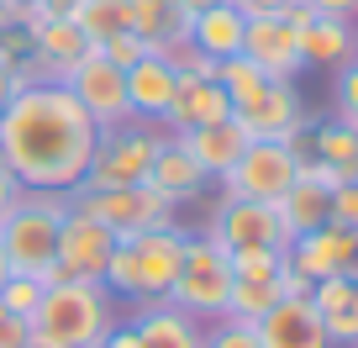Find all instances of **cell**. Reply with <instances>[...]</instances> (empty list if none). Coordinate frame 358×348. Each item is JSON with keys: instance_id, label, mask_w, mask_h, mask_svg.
I'll list each match as a JSON object with an SVG mask.
<instances>
[{"instance_id": "obj_19", "label": "cell", "mask_w": 358, "mask_h": 348, "mask_svg": "<svg viewBox=\"0 0 358 348\" xmlns=\"http://www.w3.org/2000/svg\"><path fill=\"white\" fill-rule=\"evenodd\" d=\"M148 185H153L164 201L185 206V201H195V195L211 185V174H206V169L195 164L185 148H179V137H164V143H158V153H153V169H148Z\"/></svg>"}, {"instance_id": "obj_2", "label": "cell", "mask_w": 358, "mask_h": 348, "mask_svg": "<svg viewBox=\"0 0 358 348\" xmlns=\"http://www.w3.org/2000/svg\"><path fill=\"white\" fill-rule=\"evenodd\" d=\"M185 227H153V232L122 237L111 248V264H106V291L122 295V301H169L179 274V258H185Z\"/></svg>"}, {"instance_id": "obj_11", "label": "cell", "mask_w": 358, "mask_h": 348, "mask_svg": "<svg viewBox=\"0 0 358 348\" xmlns=\"http://www.w3.org/2000/svg\"><path fill=\"white\" fill-rule=\"evenodd\" d=\"M211 237L227 248V253H243V248H285L290 232L280 222V206L268 201H237L227 195L222 211L211 216Z\"/></svg>"}, {"instance_id": "obj_33", "label": "cell", "mask_w": 358, "mask_h": 348, "mask_svg": "<svg viewBox=\"0 0 358 348\" xmlns=\"http://www.w3.org/2000/svg\"><path fill=\"white\" fill-rule=\"evenodd\" d=\"M101 53H106V58H111V64H116V69L127 74V69H132L137 58H148L153 48H148V43H143L137 32H116V37H106V43H101Z\"/></svg>"}, {"instance_id": "obj_46", "label": "cell", "mask_w": 358, "mask_h": 348, "mask_svg": "<svg viewBox=\"0 0 358 348\" xmlns=\"http://www.w3.org/2000/svg\"><path fill=\"white\" fill-rule=\"evenodd\" d=\"M353 58H358V27H353Z\"/></svg>"}, {"instance_id": "obj_34", "label": "cell", "mask_w": 358, "mask_h": 348, "mask_svg": "<svg viewBox=\"0 0 358 348\" xmlns=\"http://www.w3.org/2000/svg\"><path fill=\"white\" fill-rule=\"evenodd\" d=\"M327 222H337V227H348V232H358V180H343V185L332 190Z\"/></svg>"}, {"instance_id": "obj_9", "label": "cell", "mask_w": 358, "mask_h": 348, "mask_svg": "<svg viewBox=\"0 0 358 348\" xmlns=\"http://www.w3.org/2000/svg\"><path fill=\"white\" fill-rule=\"evenodd\" d=\"M232 122L248 143H295L306 132V106L295 95V79H268L248 101H232Z\"/></svg>"}, {"instance_id": "obj_24", "label": "cell", "mask_w": 358, "mask_h": 348, "mask_svg": "<svg viewBox=\"0 0 358 348\" xmlns=\"http://www.w3.org/2000/svg\"><path fill=\"white\" fill-rule=\"evenodd\" d=\"M311 306H316V316H322L332 348L358 337V280H343V274L316 280V285H311Z\"/></svg>"}, {"instance_id": "obj_38", "label": "cell", "mask_w": 358, "mask_h": 348, "mask_svg": "<svg viewBox=\"0 0 358 348\" xmlns=\"http://www.w3.org/2000/svg\"><path fill=\"white\" fill-rule=\"evenodd\" d=\"M101 348H143V343H137L132 322H111V333L101 337Z\"/></svg>"}, {"instance_id": "obj_29", "label": "cell", "mask_w": 358, "mask_h": 348, "mask_svg": "<svg viewBox=\"0 0 358 348\" xmlns=\"http://www.w3.org/2000/svg\"><path fill=\"white\" fill-rule=\"evenodd\" d=\"M43 291H48V285H43V280H32V274H6V285H0V306L32 322L37 306H43Z\"/></svg>"}, {"instance_id": "obj_32", "label": "cell", "mask_w": 358, "mask_h": 348, "mask_svg": "<svg viewBox=\"0 0 358 348\" xmlns=\"http://www.w3.org/2000/svg\"><path fill=\"white\" fill-rule=\"evenodd\" d=\"M337 122L343 127H353L358 132V58H348L343 69H337Z\"/></svg>"}, {"instance_id": "obj_30", "label": "cell", "mask_w": 358, "mask_h": 348, "mask_svg": "<svg viewBox=\"0 0 358 348\" xmlns=\"http://www.w3.org/2000/svg\"><path fill=\"white\" fill-rule=\"evenodd\" d=\"M164 64L174 69V74H195V79H216V58L201 53V48L185 37V43H169L164 48Z\"/></svg>"}, {"instance_id": "obj_27", "label": "cell", "mask_w": 358, "mask_h": 348, "mask_svg": "<svg viewBox=\"0 0 358 348\" xmlns=\"http://www.w3.org/2000/svg\"><path fill=\"white\" fill-rule=\"evenodd\" d=\"M232 280L237 285H280L285 248H243V253H232Z\"/></svg>"}, {"instance_id": "obj_43", "label": "cell", "mask_w": 358, "mask_h": 348, "mask_svg": "<svg viewBox=\"0 0 358 348\" xmlns=\"http://www.w3.org/2000/svg\"><path fill=\"white\" fill-rule=\"evenodd\" d=\"M179 6L195 16V11H211V6H232V0H179Z\"/></svg>"}, {"instance_id": "obj_23", "label": "cell", "mask_w": 358, "mask_h": 348, "mask_svg": "<svg viewBox=\"0 0 358 348\" xmlns=\"http://www.w3.org/2000/svg\"><path fill=\"white\" fill-rule=\"evenodd\" d=\"M127 32H137L153 53L190 37V11L179 0H127Z\"/></svg>"}, {"instance_id": "obj_39", "label": "cell", "mask_w": 358, "mask_h": 348, "mask_svg": "<svg viewBox=\"0 0 358 348\" xmlns=\"http://www.w3.org/2000/svg\"><path fill=\"white\" fill-rule=\"evenodd\" d=\"M232 6H237L243 16H280L290 0H232Z\"/></svg>"}, {"instance_id": "obj_4", "label": "cell", "mask_w": 358, "mask_h": 348, "mask_svg": "<svg viewBox=\"0 0 358 348\" xmlns=\"http://www.w3.org/2000/svg\"><path fill=\"white\" fill-rule=\"evenodd\" d=\"M111 291L101 280H53L32 316V333L58 348H90L111 333Z\"/></svg>"}, {"instance_id": "obj_10", "label": "cell", "mask_w": 358, "mask_h": 348, "mask_svg": "<svg viewBox=\"0 0 358 348\" xmlns=\"http://www.w3.org/2000/svg\"><path fill=\"white\" fill-rule=\"evenodd\" d=\"M64 85H69V95L90 111V122H95V127L132 122V106H127V74L101 53V48H90V53L64 74Z\"/></svg>"}, {"instance_id": "obj_15", "label": "cell", "mask_w": 358, "mask_h": 348, "mask_svg": "<svg viewBox=\"0 0 358 348\" xmlns=\"http://www.w3.org/2000/svg\"><path fill=\"white\" fill-rule=\"evenodd\" d=\"M258 343L264 348H332V337H327L322 316H316L311 301H295V295H285L274 312L258 316Z\"/></svg>"}, {"instance_id": "obj_41", "label": "cell", "mask_w": 358, "mask_h": 348, "mask_svg": "<svg viewBox=\"0 0 358 348\" xmlns=\"http://www.w3.org/2000/svg\"><path fill=\"white\" fill-rule=\"evenodd\" d=\"M343 280H358V232L348 237V258H343Z\"/></svg>"}, {"instance_id": "obj_7", "label": "cell", "mask_w": 358, "mask_h": 348, "mask_svg": "<svg viewBox=\"0 0 358 348\" xmlns=\"http://www.w3.org/2000/svg\"><path fill=\"white\" fill-rule=\"evenodd\" d=\"M164 137L153 132V122L137 127V122H122V127H101L95 137V153H90V169H85V190H122V185H148V169H153V153Z\"/></svg>"}, {"instance_id": "obj_12", "label": "cell", "mask_w": 358, "mask_h": 348, "mask_svg": "<svg viewBox=\"0 0 358 348\" xmlns=\"http://www.w3.org/2000/svg\"><path fill=\"white\" fill-rule=\"evenodd\" d=\"M116 237L106 232L95 216L64 211V227H58V280H101L106 285V264H111Z\"/></svg>"}, {"instance_id": "obj_48", "label": "cell", "mask_w": 358, "mask_h": 348, "mask_svg": "<svg viewBox=\"0 0 358 348\" xmlns=\"http://www.w3.org/2000/svg\"><path fill=\"white\" fill-rule=\"evenodd\" d=\"M90 348H101V343H90Z\"/></svg>"}, {"instance_id": "obj_35", "label": "cell", "mask_w": 358, "mask_h": 348, "mask_svg": "<svg viewBox=\"0 0 358 348\" xmlns=\"http://www.w3.org/2000/svg\"><path fill=\"white\" fill-rule=\"evenodd\" d=\"M27 333H32V322L0 306V348H22V343H27Z\"/></svg>"}, {"instance_id": "obj_26", "label": "cell", "mask_w": 358, "mask_h": 348, "mask_svg": "<svg viewBox=\"0 0 358 348\" xmlns=\"http://www.w3.org/2000/svg\"><path fill=\"white\" fill-rule=\"evenodd\" d=\"M69 16H74V27H79L95 48H101L106 37L127 32V0H79Z\"/></svg>"}, {"instance_id": "obj_1", "label": "cell", "mask_w": 358, "mask_h": 348, "mask_svg": "<svg viewBox=\"0 0 358 348\" xmlns=\"http://www.w3.org/2000/svg\"><path fill=\"white\" fill-rule=\"evenodd\" d=\"M95 137H101V127L69 95V85H53V79L22 85L0 106V158L22 180V190L69 195L85 180Z\"/></svg>"}, {"instance_id": "obj_20", "label": "cell", "mask_w": 358, "mask_h": 348, "mask_svg": "<svg viewBox=\"0 0 358 348\" xmlns=\"http://www.w3.org/2000/svg\"><path fill=\"white\" fill-rule=\"evenodd\" d=\"M174 79L179 74L164 64V53L137 58V64L127 69V106H132V116H143V122H164L169 101H174Z\"/></svg>"}, {"instance_id": "obj_22", "label": "cell", "mask_w": 358, "mask_h": 348, "mask_svg": "<svg viewBox=\"0 0 358 348\" xmlns=\"http://www.w3.org/2000/svg\"><path fill=\"white\" fill-rule=\"evenodd\" d=\"M295 32H301V64L306 69H332L337 74L353 58V22H343V16L311 11V22H301Z\"/></svg>"}, {"instance_id": "obj_25", "label": "cell", "mask_w": 358, "mask_h": 348, "mask_svg": "<svg viewBox=\"0 0 358 348\" xmlns=\"http://www.w3.org/2000/svg\"><path fill=\"white\" fill-rule=\"evenodd\" d=\"M243 32H248V16L237 11V6H211V11L190 16V43L201 48V53H211L216 64L243 53Z\"/></svg>"}, {"instance_id": "obj_13", "label": "cell", "mask_w": 358, "mask_h": 348, "mask_svg": "<svg viewBox=\"0 0 358 348\" xmlns=\"http://www.w3.org/2000/svg\"><path fill=\"white\" fill-rule=\"evenodd\" d=\"M243 58L258 64L268 79H295L301 74V32H295L285 16H248L243 32Z\"/></svg>"}, {"instance_id": "obj_16", "label": "cell", "mask_w": 358, "mask_h": 348, "mask_svg": "<svg viewBox=\"0 0 358 348\" xmlns=\"http://www.w3.org/2000/svg\"><path fill=\"white\" fill-rule=\"evenodd\" d=\"M90 37L74 27V16H48V22L32 27V64H37V79H53L64 85V74L90 53Z\"/></svg>"}, {"instance_id": "obj_47", "label": "cell", "mask_w": 358, "mask_h": 348, "mask_svg": "<svg viewBox=\"0 0 358 348\" xmlns=\"http://www.w3.org/2000/svg\"><path fill=\"white\" fill-rule=\"evenodd\" d=\"M348 348H358V337H353V343H348Z\"/></svg>"}, {"instance_id": "obj_18", "label": "cell", "mask_w": 358, "mask_h": 348, "mask_svg": "<svg viewBox=\"0 0 358 348\" xmlns=\"http://www.w3.org/2000/svg\"><path fill=\"white\" fill-rule=\"evenodd\" d=\"M132 333L143 348H206V333L195 327V316L179 312L174 301H143L132 316Z\"/></svg>"}, {"instance_id": "obj_45", "label": "cell", "mask_w": 358, "mask_h": 348, "mask_svg": "<svg viewBox=\"0 0 358 348\" xmlns=\"http://www.w3.org/2000/svg\"><path fill=\"white\" fill-rule=\"evenodd\" d=\"M6 274H11V270H6V253H0V285H6Z\"/></svg>"}, {"instance_id": "obj_8", "label": "cell", "mask_w": 358, "mask_h": 348, "mask_svg": "<svg viewBox=\"0 0 358 348\" xmlns=\"http://www.w3.org/2000/svg\"><path fill=\"white\" fill-rule=\"evenodd\" d=\"M301 174V153L290 143H248L243 158L222 174V190L237 201H280Z\"/></svg>"}, {"instance_id": "obj_36", "label": "cell", "mask_w": 358, "mask_h": 348, "mask_svg": "<svg viewBox=\"0 0 358 348\" xmlns=\"http://www.w3.org/2000/svg\"><path fill=\"white\" fill-rule=\"evenodd\" d=\"M22 201V180H16L11 169H6V158H0V222L11 216V206Z\"/></svg>"}, {"instance_id": "obj_5", "label": "cell", "mask_w": 358, "mask_h": 348, "mask_svg": "<svg viewBox=\"0 0 358 348\" xmlns=\"http://www.w3.org/2000/svg\"><path fill=\"white\" fill-rule=\"evenodd\" d=\"M232 253L216 243L211 232L185 237V258H179L174 291L169 301L190 316H227V301H232Z\"/></svg>"}, {"instance_id": "obj_28", "label": "cell", "mask_w": 358, "mask_h": 348, "mask_svg": "<svg viewBox=\"0 0 358 348\" xmlns=\"http://www.w3.org/2000/svg\"><path fill=\"white\" fill-rule=\"evenodd\" d=\"M216 79H222V90L232 95V101H248L253 90H264V85H268V74H264L258 64H248L243 53L222 58V64H216Z\"/></svg>"}, {"instance_id": "obj_17", "label": "cell", "mask_w": 358, "mask_h": 348, "mask_svg": "<svg viewBox=\"0 0 358 348\" xmlns=\"http://www.w3.org/2000/svg\"><path fill=\"white\" fill-rule=\"evenodd\" d=\"M232 116V95L222 90V79H195V74H179L174 79V101H169L164 127L174 132H190V127H211Z\"/></svg>"}, {"instance_id": "obj_44", "label": "cell", "mask_w": 358, "mask_h": 348, "mask_svg": "<svg viewBox=\"0 0 358 348\" xmlns=\"http://www.w3.org/2000/svg\"><path fill=\"white\" fill-rule=\"evenodd\" d=\"M22 348H58V343H48V337H37V333H27V343Z\"/></svg>"}, {"instance_id": "obj_42", "label": "cell", "mask_w": 358, "mask_h": 348, "mask_svg": "<svg viewBox=\"0 0 358 348\" xmlns=\"http://www.w3.org/2000/svg\"><path fill=\"white\" fill-rule=\"evenodd\" d=\"M16 90H22V79H16V74H11V69H0V106L11 101V95H16Z\"/></svg>"}, {"instance_id": "obj_14", "label": "cell", "mask_w": 358, "mask_h": 348, "mask_svg": "<svg viewBox=\"0 0 358 348\" xmlns=\"http://www.w3.org/2000/svg\"><path fill=\"white\" fill-rule=\"evenodd\" d=\"M348 237H353V232H348V227H337V222L316 227V232L290 237V243H285V270H290V274H301L306 285H316V280H332V274H343Z\"/></svg>"}, {"instance_id": "obj_21", "label": "cell", "mask_w": 358, "mask_h": 348, "mask_svg": "<svg viewBox=\"0 0 358 348\" xmlns=\"http://www.w3.org/2000/svg\"><path fill=\"white\" fill-rule=\"evenodd\" d=\"M179 137V148L195 158V164L211 174V180H222L227 169L243 158V148H248V137H243V127L227 116V122H211V127H190V132H174Z\"/></svg>"}, {"instance_id": "obj_37", "label": "cell", "mask_w": 358, "mask_h": 348, "mask_svg": "<svg viewBox=\"0 0 358 348\" xmlns=\"http://www.w3.org/2000/svg\"><path fill=\"white\" fill-rule=\"evenodd\" d=\"M311 11L322 16H343V22H358V0H306Z\"/></svg>"}, {"instance_id": "obj_6", "label": "cell", "mask_w": 358, "mask_h": 348, "mask_svg": "<svg viewBox=\"0 0 358 348\" xmlns=\"http://www.w3.org/2000/svg\"><path fill=\"white\" fill-rule=\"evenodd\" d=\"M69 206L85 211V216H95L116 243H122V237H137V232H153V227H174L179 222V216H174L179 206L164 201L153 185H122V190H85V185H74V190H69Z\"/></svg>"}, {"instance_id": "obj_3", "label": "cell", "mask_w": 358, "mask_h": 348, "mask_svg": "<svg viewBox=\"0 0 358 348\" xmlns=\"http://www.w3.org/2000/svg\"><path fill=\"white\" fill-rule=\"evenodd\" d=\"M69 195L58 190H22L11 216L0 222V253L11 274H32V280L53 285L58 280V227H64Z\"/></svg>"}, {"instance_id": "obj_31", "label": "cell", "mask_w": 358, "mask_h": 348, "mask_svg": "<svg viewBox=\"0 0 358 348\" xmlns=\"http://www.w3.org/2000/svg\"><path fill=\"white\" fill-rule=\"evenodd\" d=\"M206 348H264V343H258V327H253V322L216 316V327L206 333Z\"/></svg>"}, {"instance_id": "obj_40", "label": "cell", "mask_w": 358, "mask_h": 348, "mask_svg": "<svg viewBox=\"0 0 358 348\" xmlns=\"http://www.w3.org/2000/svg\"><path fill=\"white\" fill-rule=\"evenodd\" d=\"M32 6H37V16L48 22V16H69V11L79 6V0H32Z\"/></svg>"}]
</instances>
